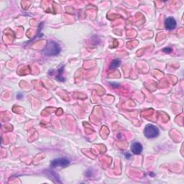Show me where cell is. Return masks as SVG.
<instances>
[{"label":"cell","mask_w":184,"mask_h":184,"mask_svg":"<svg viewBox=\"0 0 184 184\" xmlns=\"http://www.w3.org/2000/svg\"><path fill=\"white\" fill-rule=\"evenodd\" d=\"M70 164V160L66 158H56L52 161L51 163V168H56V167H62V168H65V167L68 166Z\"/></svg>","instance_id":"3957f363"},{"label":"cell","mask_w":184,"mask_h":184,"mask_svg":"<svg viewBox=\"0 0 184 184\" xmlns=\"http://www.w3.org/2000/svg\"><path fill=\"white\" fill-rule=\"evenodd\" d=\"M131 150L134 154H140L142 151H143V145L138 142H135V143L132 144Z\"/></svg>","instance_id":"5b68a950"},{"label":"cell","mask_w":184,"mask_h":184,"mask_svg":"<svg viewBox=\"0 0 184 184\" xmlns=\"http://www.w3.org/2000/svg\"><path fill=\"white\" fill-rule=\"evenodd\" d=\"M160 134L159 129L153 125L148 124L144 129V135L148 139H153L158 137Z\"/></svg>","instance_id":"7a4b0ae2"},{"label":"cell","mask_w":184,"mask_h":184,"mask_svg":"<svg viewBox=\"0 0 184 184\" xmlns=\"http://www.w3.org/2000/svg\"><path fill=\"white\" fill-rule=\"evenodd\" d=\"M120 64H121L120 60L115 59L114 60H112V62L111 63L109 66V69H111V70H114V69L117 68L118 67L120 66Z\"/></svg>","instance_id":"8992f818"},{"label":"cell","mask_w":184,"mask_h":184,"mask_svg":"<svg viewBox=\"0 0 184 184\" xmlns=\"http://www.w3.org/2000/svg\"><path fill=\"white\" fill-rule=\"evenodd\" d=\"M125 157H126L127 158H131V155H130V154H129V153H127V155H126V156H125Z\"/></svg>","instance_id":"9c48e42d"},{"label":"cell","mask_w":184,"mask_h":184,"mask_svg":"<svg viewBox=\"0 0 184 184\" xmlns=\"http://www.w3.org/2000/svg\"><path fill=\"white\" fill-rule=\"evenodd\" d=\"M61 51V48L55 41L48 42L47 45L43 49V54L46 56H57Z\"/></svg>","instance_id":"6da1fadb"},{"label":"cell","mask_w":184,"mask_h":184,"mask_svg":"<svg viewBox=\"0 0 184 184\" xmlns=\"http://www.w3.org/2000/svg\"><path fill=\"white\" fill-rule=\"evenodd\" d=\"M63 68H64V66H62V68L58 69V76L56 77V79H57L58 80H60V81H63L64 80V79L63 78V77H61V74L62 72L63 71Z\"/></svg>","instance_id":"52a82bcc"},{"label":"cell","mask_w":184,"mask_h":184,"mask_svg":"<svg viewBox=\"0 0 184 184\" xmlns=\"http://www.w3.org/2000/svg\"><path fill=\"white\" fill-rule=\"evenodd\" d=\"M163 52H164V53H171V52H173V49L171 48H165L163 49Z\"/></svg>","instance_id":"ba28073f"},{"label":"cell","mask_w":184,"mask_h":184,"mask_svg":"<svg viewBox=\"0 0 184 184\" xmlns=\"http://www.w3.org/2000/svg\"><path fill=\"white\" fill-rule=\"evenodd\" d=\"M176 21L172 17H169L165 21V26H166V28L167 30H172L173 29L175 28L176 27Z\"/></svg>","instance_id":"277c9868"}]
</instances>
